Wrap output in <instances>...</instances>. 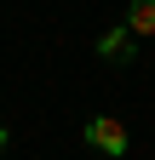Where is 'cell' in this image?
Segmentation results:
<instances>
[{
    "mask_svg": "<svg viewBox=\"0 0 155 160\" xmlns=\"http://www.w3.org/2000/svg\"><path fill=\"white\" fill-rule=\"evenodd\" d=\"M132 40H138V34H132L126 23H121V29H104V34H98V57H109V63H132V57H138Z\"/></svg>",
    "mask_w": 155,
    "mask_h": 160,
    "instance_id": "obj_2",
    "label": "cell"
},
{
    "mask_svg": "<svg viewBox=\"0 0 155 160\" xmlns=\"http://www.w3.org/2000/svg\"><path fill=\"white\" fill-rule=\"evenodd\" d=\"M86 143L98 149V154H115V160H121L126 154V126L115 114H98V120H86Z\"/></svg>",
    "mask_w": 155,
    "mask_h": 160,
    "instance_id": "obj_1",
    "label": "cell"
},
{
    "mask_svg": "<svg viewBox=\"0 0 155 160\" xmlns=\"http://www.w3.org/2000/svg\"><path fill=\"white\" fill-rule=\"evenodd\" d=\"M126 29L132 34H155V0H132L126 6Z\"/></svg>",
    "mask_w": 155,
    "mask_h": 160,
    "instance_id": "obj_3",
    "label": "cell"
},
{
    "mask_svg": "<svg viewBox=\"0 0 155 160\" xmlns=\"http://www.w3.org/2000/svg\"><path fill=\"white\" fill-rule=\"evenodd\" d=\"M6 143H12V137H6V126H0V154H6Z\"/></svg>",
    "mask_w": 155,
    "mask_h": 160,
    "instance_id": "obj_4",
    "label": "cell"
}]
</instances>
